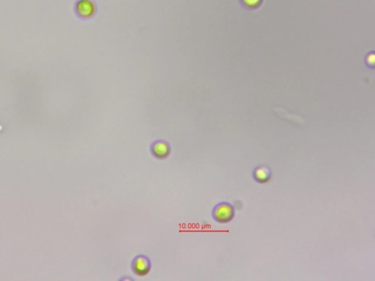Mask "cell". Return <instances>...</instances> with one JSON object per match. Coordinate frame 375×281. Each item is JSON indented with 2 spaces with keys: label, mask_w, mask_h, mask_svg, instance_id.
<instances>
[{
  "label": "cell",
  "mask_w": 375,
  "mask_h": 281,
  "mask_svg": "<svg viewBox=\"0 0 375 281\" xmlns=\"http://www.w3.org/2000/svg\"><path fill=\"white\" fill-rule=\"evenodd\" d=\"M235 216V207L227 202L217 204L212 210V217L219 224H228Z\"/></svg>",
  "instance_id": "1"
},
{
  "label": "cell",
  "mask_w": 375,
  "mask_h": 281,
  "mask_svg": "<svg viewBox=\"0 0 375 281\" xmlns=\"http://www.w3.org/2000/svg\"><path fill=\"white\" fill-rule=\"evenodd\" d=\"M97 5L93 0H77L75 5V12L82 19H90L97 13Z\"/></svg>",
  "instance_id": "3"
},
{
  "label": "cell",
  "mask_w": 375,
  "mask_h": 281,
  "mask_svg": "<svg viewBox=\"0 0 375 281\" xmlns=\"http://www.w3.org/2000/svg\"><path fill=\"white\" fill-rule=\"evenodd\" d=\"M131 268L133 273L137 276H147L151 271V260L146 255H138L132 260Z\"/></svg>",
  "instance_id": "2"
},
{
  "label": "cell",
  "mask_w": 375,
  "mask_h": 281,
  "mask_svg": "<svg viewBox=\"0 0 375 281\" xmlns=\"http://www.w3.org/2000/svg\"><path fill=\"white\" fill-rule=\"evenodd\" d=\"M150 150L155 158L157 160H166L172 153V147L167 140L157 139L152 142Z\"/></svg>",
  "instance_id": "4"
},
{
  "label": "cell",
  "mask_w": 375,
  "mask_h": 281,
  "mask_svg": "<svg viewBox=\"0 0 375 281\" xmlns=\"http://www.w3.org/2000/svg\"><path fill=\"white\" fill-rule=\"evenodd\" d=\"M243 5L248 8H256L260 6L263 0H241Z\"/></svg>",
  "instance_id": "6"
},
{
  "label": "cell",
  "mask_w": 375,
  "mask_h": 281,
  "mask_svg": "<svg viewBox=\"0 0 375 281\" xmlns=\"http://www.w3.org/2000/svg\"><path fill=\"white\" fill-rule=\"evenodd\" d=\"M252 177L256 183L265 184L270 181L272 178V171L268 166H256L252 171Z\"/></svg>",
  "instance_id": "5"
}]
</instances>
